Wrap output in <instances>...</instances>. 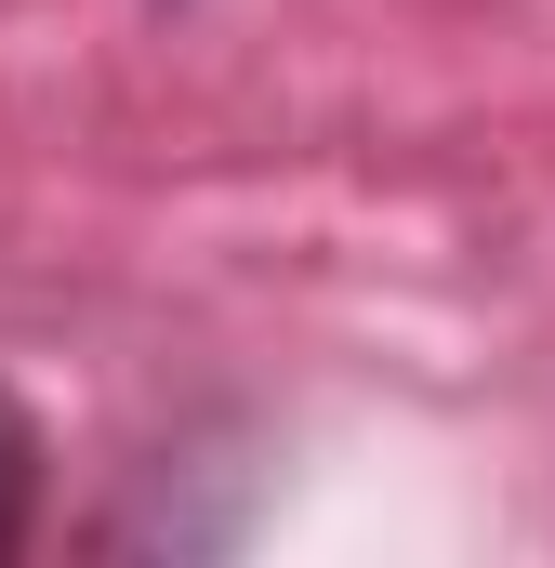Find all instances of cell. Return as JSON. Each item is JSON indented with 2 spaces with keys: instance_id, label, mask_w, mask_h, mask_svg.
<instances>
[{
  "instance_id": "cell-1",
  "label": "cell",
  "mask_w": 555,
  "mask_h": 568,
  "mask_svg": "<svg viewBox=\"0 0 555 568\" xmlns=\"http://www.w3.org/2000/svg\"><path fill=\"white\" fill-rule=\"evenodd\" d=\"M40 463H53L40 424L0 397V556H27V542H40Z\"/></svg>"
}]
</instances>
